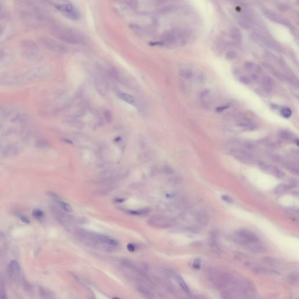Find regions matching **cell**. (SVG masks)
Instances as JSON below:
<instances>
[{
  "label": "cell",
  "mask_w": 299,
  "mask_h": 299,
  "mask_svg": "<svg viewBox=\"0 0 299 299\" xmlns=\"http://www.w3.org/2000/svg\"><path fill=\"white\" fill-rule=\"evenodd\" d=\"M53 33L60 41L69 44L80 45L85 42L83 34L72 28L57 27L54 28Z\"/></svg>",
  "instance_id": "1"
},
{
  "label": "cell",
  "mask_w": 299,
  "mask_h": 299,
  "mask_svg": "<svg viewBox=\"0 0 299 299\" xmlns=\"http://www.w3.org/2000/svg\"><path fill=\"white\" fill-rule=\"evenodd\" d=\"M21 52L24 57L28 60L33 61L37 59L40 55V50L36 43L29 39L24 40L21 43Z\"/></svg>",
  "instance_id": "2"
},
{
  "label": "cell",
  "mask_w": 299,
  "mask_h": 299,
  "mask_svg": "<svg viewBox=\"0 0 299 299\" xmlns=\"http://www.w3.org/2000/svg\"><path fill=\"white\" fill-rule=\"evenodd\" d=\"M56 8L67 18L72 20H78L80 18V13L72 3L63 1L56 4Z\"/></svg>",
  "instance_id": "3"
},
{
  "label": "cell",
  "mask_w": 299,
  "mask_h": 299,
  "mask_svg": "<svg viewBox=\"0 0 299 299\" xmlns=\"http://www.w3.org/2000/svg\"><path fill=\"white\" fill-rule=\"evenodd\" d=\"M39 40L45 48L50 51L57 53H64L66 52L65 46L49 37L41 36Z\"/></svg>",
  "instance_id": "4"
},
{
  "label": "cell",
  "mask_w": 299,
  "mask_h": 299,
  "mask_svg": "<svg viewBox=\"0 0 299 299\" xmlns=\"http://www.w3.org/2000/svg\"><path fill=\"white\" fill-rule=\"evenodd\" d=\"M237 239L238 240L239 243L245 246L251 243L259 242V239L257 235L248 230H239L237 233Z\"/></svg>",
  "instance_id": "5"
},
{
  "label": "cell",
  "mask_w": 299,
  "mask_h": 299,
  "mask_svg": "<svg viewBox=\"0 0 299 299\" xmlns=\"http://www.w3.org/2000/svg\"><path fill=\"white\" fill-rule=\"evenodd\" d=\"M48 71L43 66H37L31 68L25 73V78L28 81L33 82L41 80L47 76Z\"/></svg>",
  "instance_id": "6"
},
{
  "label": "cell",
  "mask_w": 299,
  "mask_h": 299,
  "mask_svg": "<svg viewBox=\"0 0 299 299\" xmlns=\"http://www.w3.org/2000/svg\"><path fill=\"white\" fill-rule=\"evenodd\" d=\"M148 223L153 227L157 228H167L171 226V223L167 219L162 216L151 217Z\"/></svg>",
  "instance_id": "7"
},
{
  "label": "cell",
  "mask_w": 299,
  "mask_h": 299,
  "mask_svg": "<svg viewBox=\"0 0 299 299\" xmlns=\"http://www.w3.org/2000/svg\"><path fill=\"white\" fill-rule=\"evenodd\" d=\"M235 157L242 163L245 164H251L254 162V158L251 154L244 150L234 151Z\"/></svg>",
  "instance_id": "8"
},
{
  "label": "cell",
  "mask_w": 299,
  "mask_h": 299,
  "mask_svg": "<svg viewBox=\"0 0 299 299\" xmlns=\"http://www.w3.org/2000/svg\"><path fill=\"white\" fill-rule=\"evenodd\" d=\"M19 147L16 144L10 143L6 144L2 149V153L4 156L12 157L17 155L19 152Z\"/></svg>",
  "instance_id": "9"
},
{
  "label": "cell",
  "mask_w": 299,
  "mask_h": 299,
  "mask_svg": "<svg viewBox=\"0 0 299 299\" xmlns=\"http://www.w3.org/2000/svg\"><path fill=\"white\" fill-rule=\"evenodd\" d=\"M261 167L266 173L272 174L279 178H283L285 176V173L283 171L274 165L262 164Z\"/></svg>",
  "instance_id": "10"
},
{
  "label": "cell",
  "mask_w": 299,
  "mask_h": 299,
  "mask_svg": "<svg viewBox=\"0 0 299 299\" xmlns=\"http://www.w3.org/2000/svg\"><path fill=\"white\" fill-rule=\"evenodd\" d=\"M8 269L11 275L13 277L16 278L20 275L21 271V266L16 260H12L10 262L8 265Z\"/></svg>",
  "instance_id": "11"
},
{
  "label": "cell",
  "mask_w": 299,
  "mask_h": 299,
  "mask_svg": "<svg viewBox=\"0 0 299 299\" xmlns=\"http://www.w3.org/2000/svg\"><path fill=\"white\" fill-rule=\"evenodd\" d=\"M263 92L265 94H269L273 90L274 83L272 78L269 77H264L262 81Z\"/></svg>",
  "instance_id": "12"
},
{
  "label": "cell",
  "mask_w": 299,
  "mask_h": 299,
  "mask_svg": "<svg viewBox=\"0 0 299 299\" xmlns=\"http://www.w3.org/2000/svg\"><path fill=\"white\" fill-rule=\"evenodd\" d=\"M196 221L202 227H206L209 223V217L204 212H198L196 215Z\"/></svg>",
  "instance_id": "13"
},
{
  "label": "cell",
  "mask_w": 299,
  "mask_h": 299,
  "mask_svg": "<svg viewBox=\"0 0 299 299\" xmlns=\"http://www.w3.org/2000/svg\"><path fill=\"white\" fill-rule=\"evenodd\" d=\"M117 95L119 99H122L124 102H126L128 104H130L133 106H136L137 104L136 99L131 95H129V94H126V93H123L122 92H119L117 94Z\"/></svg>",
  "instance_id": "14"
},
{
  "label": "cell",
  "mask_w": 299,
  "mask_h": 299,
  "mask_svg": "<svg viewBox=\"0 0 299 299\" xmlns=\"http://www.w3.org/2000/svg\"><path fill=\"white\" fill-rule=\"evenodd\" d=\"M170 275L171 276V277L178 282V283L180 285V286L185 292L186 293H189L190 290H189V287L186 285L185 282L184 281L182 278L178 274H177V273L173 272H171Z\"/></svg>",
  "instance_id": "15"
},
{
  "label": "cell",
  "mask_w": 299,
  "mask_h": 299,
  "mask_svg": "<svg viewBox=\"0 0 299 299\" xmlns=\"http://www.w3.org/2000/svg\"><path fill=\"white\" fill-rule=\"evenodd\" d=\"M97 237L99 240L103 244H106L107 245L111 246H116L118 245V242L108 236L102 235V234H97Z\"/></svg>",
  "instance_id": "16"
},
{
  "label": "cell",
  "mask_w": 299,
  "mask_h": 299,
  "mask_svg": "<svg viewBox=\"0 0 299 299\" xmlns=\"http://www.w3.org/2000/svg\"><path fill=\"white\" fill-rule=\"evenodd\" d=\"M250 251L256 254H261L265 251V249L262 245H259L258 243H251L246 246Z\"/></svg>",
  "instance_id": "17"
},
{
  "label": "cell",
  "mask_w": 299,
  "mask_h": 299,
  "mask_svg": "<svg viewBox=\"0 0 299 299\" xmlns=\"http://www.w3.org/2000/svg\"><path fill=\"white\" fill-rule=\"evenodd\" d=\"M51 196L53 197L55 202H57V204L60 206V207L62 208V209L64 210L65 212H68V213H71L72 212V209L69 204L61 200L57 196H55L54 195H51Z\"/></svg>",
  "instance_id": "18"
},
{
  "label": "cell",
  "mask_w": 299,
  "mask_h": 299,
  "mask_svg": "<svg viewBox=\"0 0 299 299\" xmlns=\"http://www.w3.org/2000/svg\"><path fill=\"white\" fill-rule=\"evenodd\" d=\"M238 126L244 130L248 131H252L257 129L256 125L248 121H242L239 123Z\"/></svg>",
  "instance_id": "19"
},
{
  "label": "cell",
  "mask_w": 299,
  "mask_h": 299,
  "mask_svg": "<svg viewBox=\"0 0 299 299\" xmlns=\"http://www.w3.org/2000/svg\"><path fill=\"white\" fill-rule=\"evenodd\" d=\"M280 137L283 140L288 141V142H295L296 141L298 140L296 138L295 136L293 134L290 133L289 132L286 131V130H283V131L281 132Z\"/></svg>",
  "instance_id": "20"
},
{
  "label": "cell",
  "mask_w": 299,
  "mask_h": 299,
  "mask_svg": "<svg viewBox=\"0 0 299 299\" xmlns=\"http://www.w3.org/2000/svg\"><path fill=\"white\" fill-rule=\"evenodd\" d=\"M35 146L37 149L41 150H47L50 147L49 143L43 138L38 139L35 143Z\"/></svg>",
  "instance_id": "21"
},
{
  "label": "cell",
  "mask_w": 299,
  "mask_h": 299,
  "mask_svg": "<svg viewBox=\"0 0 299 299\" xmlns=\"http://www.w3.org/2000/svg\"><path fill=\"white\" fill-rule=\"evenodd\" d=\"M244 66L245 68L250 72H259L261 71L260 67L252 62H247Z\"/></svg>",
  "instance_id": "22"
},
{
  "label": "cell",
  "mask_w": 299,
  "mask_h": 299,
  "mask_svg": "<svg viewBox=\"0 0 299 299\" xmlns=\"http://www.w3.org/2000/svg\"><path fill=\"white\" fill-rule=\"evenodd\" d=\"M180 75L182 78H185L186 80H189L193 76V72L188 68L182 69L180 72Z\"/></svg>",
  "instance_id": "23"
},
{
  "label": "cell",
  "mask_w": 299,
  "mask_h": 299,
  "mask_svg": "<svg viewBox=\"0 0 299 299\" xmlns=\"http://www.w3.org/2000/svg\"><path fill=\"white\" fill-rule=\"evenodd\" d=\"M164 43L171 44L175 41V36L173 33H167L163 37Z\"/></svg>",
  "instance_id": "24"
},
{
  "label": "cell",
  "mask_w": 299,
  "mask_h": 299,
  "mask_svg": "<svg viewBox=\"0 0 299 299\" xmlns=\"http://www.w3.org/2000/svg\"><path fill=\"white\" fill-rule=\"evenodd\" d=\"M275 76L279 81H281L284 84H291L292 83V81H291V80L290 78H288L287 77L284 76L282 74L276 72L275 73Z\"/></svg>",
  "instance_id": "25"
},
{
  "label": "cell",
  "mask_w": 299,
  "mask_h": 299,
  "mask_svg": "<svg viewBox=\"0 0 299 299\" xmlns=\"http://www.w3.org/2000/svg\"><path fill=\"white\" fill-rule=\"evenodd\" d=\"M254 272L257 273V274H272V275H277L279 274L277 273L275 270H270V269H265V268H258L254 269Z\"/></svg>",
  "instance_id": "26"
},
{
  "label": "cell",
  "mask_w": 299,
  "mask_h": 299,
  "mask_svg": "<svg viewBox=\"0 0 299 299\" xmlns=\"http://www.w3.org/2000/svg\"><path fill=\"white\" fill-rule=\"evenodd\" d=\"M231 35L234 39L237 41H240L241 40V33L239 29L235 27L233 28L231 31Z\"/></svg>",
  "instance_id": "27"
},
{
  "label": "cell",
  "mask_w": 299,
  "mask_h": 299,
  "mask_svg": "<svg viewBox=\"0 0 299 299\" xmlns=\"http://www.w3.org/2000/svg\"><path fill=\"white\" fill-rule=\"evenodd\" d=\"M287 189H289V188H288L287 185L282 184L278 185L276 187L274 192H275L276 194L279 195V194H282V193H284L287 190Z\"/></svg>",
  "instance_id": "28"
},
{
  "label": "cell",
  "mask_w": 299,
  "mask_h": 299,
  "mask_svg": "<svg viewBox=\"0 0 299 299\" xmlns=\"http://www.w3.org/2000/svg\"><path fill=\"white\" fill-rule=\"evenodd\" d=\"M281 114L283 118L288 119L290 118L292 112L291 109L289 108H283L281 109Z\"/></svg>",
  "instance_id": "29"
},
{
  "label": "cell",
  "mask_w": 299,
  "mask_h": 299,
  "mask_svg": "<svg viewBox=\"0 0 299 299\" xmlns=\"http://www.w3.org/2000/svg\"><path fill=\"white\" fill-rule=\"evenodd\" d=\"M32 215L36 219H38V220L42 219L44 217V215H45L43 212L41 210L39 209L33 210V212H32Z\"/></svg>",
  "instance_id": "30"
},
{
  "label": "cell",
  "mask_w": 299,
  "mask_h": 299,
  "mask_svg": "<svg viewBox=\"0 0 299 299\" xmlns=\"http://www.w3.org/2000/svg\"><path fill=\"white\" fill-rule=\"evenodd\" d=\"M148 209L136 210H130L128 212L129 214L132 215H142L148 213Z\"/></svg>",
  "instance_id": "31"
},
{
  "label": "cell",
  "mask_w": 299,
  "mask_h": 299,
  "mask_svg": "<svg viewBox=\"0 0 299 299\" xmlns=\"http://www.w3.org/2000/svg\"><path fill=\"white\" fill-rule=\"evenodd\" d=\"M6 292H5V287H4V283L0 276V298L4 299L6 298Z\"/></svg>",
  "instance_id": "32"
},
{
  "label": "cell",
  "mask_w": 299,
  "mask_h": 299,
  "mask_svg": "<svg viewBox=\"0 0 299 299\" xmlns=\"http://www.w3.org/2000/svg\"><path fill=\"white\" fill-rule=\"evenodd\" d=\"M289 280L292 283H296L299 280V274L297 272H294L289 276Z\"/></svg>",
  "instance_id": "33"
},
{
  "label": "cell",
  "mask_w": 299,
  "mask_h": 299,
  "mask_svg": "<svg viewBox=\"0 0 299 299\" xmlns=\"http://www.w3.org/2000/svg\"><path fill=\"white\" fill-rule=\"evenodd\" d=\"M104 117L108 123H111L113 120V115L109 110H107L104 112Z\"/></svg>",
  "instance_id": "34"
},
{
  "label": "cell",
  "mask_w": 299,
  "mask_h": 299,
  "mask_svg": "<svg viewBox=\"0 0 299 299\" xmlns=\"http://www.w3.org/2000/svg\"><path fill=\"white\" fill-rule=\"evenodd\" d=\"M237 57V54L234 51H229L226 54V58L227 60H233Z\"/></svg>",
  "instance_id": "35"
},
{
  "label": "cell",
  "mask_w": 299,
  "mask_h": 299,
  "mask_svg": "<svg viewBox=\"0 0 299 299\" xmlns=\"http://www.w3.org/2000/svg\"><path fill=\"white\" fill-rule=\"evenodd\" d=\"M262 261L264 263H266L269 265H274L275 263V261L274 260V259L269 257L264 258Z\"/></svg>",
  "instance_id": "36"
},
{
  "label": "cell",
  "mask_w": 299,
  "mask_h": 299,
  "mask_svg": "<svg viewBox=\"0 0 299 299\" xmlns=\"http://www.w3.org/2000/svg\"><path fill=\"white\" fill-rule=\"evenodd\" d=\"M18 217H19V219H21V220L23 221L25 223H26V224H30V220L26 216H25L22 215V214H18Z\"/></svg>",
  "instance_id": "37"
},
{
  "label": "cell",
  "mask_w": 299,
  "mask_h": 299,
  "mask_svg": "<svg viewBox=\"0 0 299 299\" xmlns=\"http://www.w3.org/2000/svg\"><path fill=\"white\" fill-rule=\"evenodd\" d=\"M278 9L281 11H287L290 9V6L286 4H282L278 6Z\"/></svg>",
  "instance_id": "38"
},
{
  "label": "cell",
  "mask_w": 299,
  "mask_h": 299,
  "mask_svg": "<svg viewBox=\"0 0 299 299\" xmlns=\"http://www.w3.org/2000/svg\"><path fill=\"white\" fill-rule=\"evenodd\" d=\"M240 81L245 84H249L251 83V79L247 76H242L240 77Z\"/></svg>",
  "instance_id": "39"
},
{
  "label": "cell",
  "mask_w": 299,
  "mask_h": 299,
  "mask_svg": "<svg viewBox=\"0 0 299 299\" xmlns=\"http://www.w3.org/2000/svg\"><path fill=\"white\" fill-rule=\"evenodd\" d=\"M221 198H222V199H223L224 201H225V202H227V203H228V204H233V203L234 202L233 199L231 197H230V196H227V195H222Z\"/></svg>",
  "instance_id": "40"
},
{
  "label": "cell",
  "mask_w": 299,
  "mask_h": 299,
  "mask_svg": "<svg viewBox=\"0 0 299 299\" xmlns=\"http://www.w3.org/2000/svg\"><path fill=\"white\" fill-rule=\"evenodd\" d=\"M209 94L210 90H208V89H205V90L202 91V92H200V97L201 98H204L208 96Z\"/></svg>",
  "instance_id": "41"
},
{
  "label": "cell",
  "mask_w": 299,
  "mask_h": 299,
  "mask_svg": "<svg viewBox=\"0 0 299 299\" xmlns=\"http://www.w3.org/2000/svg\"><path fill=\"white\" fill-rule=\"evenodd\" d=\"M164 172L167 174H171L173 173V170L168 165H165L164 167Z\"/></svg>",
  "instance_id": "42"
},
{
  "label": "cell",
  "mask_w": 299,
  "mask_h": 299,
  "mask_svg": "<svg viewBox=\"0 0 299 299\" xmlns=\"http://www.w3.org/2000/svg\"><path fill=\"white\" fill-rule=\"evenodd\" d=\"M193 266L196 268H197L199 269L200 266V261L199 259H196L195 260V262H194V263H193Z\"/></svg>",
  "instance_id": "43"
},
{
  "label": "cell",
  "mask_w": 299,
  "mask_h": 299,
  "mask_svg": "<svg viewBox=\"0 0 299 299\" xmlns=\"http://www.w3.org/2000/svg\"><path fill=\"white\" fill-rule=\"evenodd\" d=\"M127 250L130 252H134L135 250V247L133 244H129L127 245Z\"/></svg>",
  "instance_id": "44"
},
{
  "label": "cell",
  "mask_w": 299,
  "mask_h": 299,
  "mask_svg": "<svg viewBox=\"0 0 299 299\" xmlns=\"http://www.w3.org/2000/svg\"><path fill=\"white\" fill-rule=\"evenodd\" d=\"M228 108V105H224V106H222V107H218V108L216 109V111H218V112H222L224 110L227 109Z\"/></svg>",
  "instance_id": "45"
},
{
  "label": "cell",
  "mask_w": 299,
  "mask_h": 299,
  "mask_svg": "<svg viewBox=\"0 0 299 299\" xmlns=\"http://www.w3.org/2000/svg\"><path fill=\"white\" fill-rule=\"evenodd\" d=\"M221 296H222V297H223V298H230V294L226 291H224L221 293Z\"/></svg>",
  "instance_id": "46"
},
{
  "label": "cell",
  "mask_w": 299,
  "mask_h": 299,
  "mask_svg": "<svg viewBox=\"0 0 299 299\" xmlns=\"http://www.w3.org/2000/svg\"><path fill=\"white\" fill-rule=\"evenodd\" d=\"M2 32H3V29L1 27H0V35L2 33Z\"/></svg>",
  "instance_id": "47"
}]
</instances>
